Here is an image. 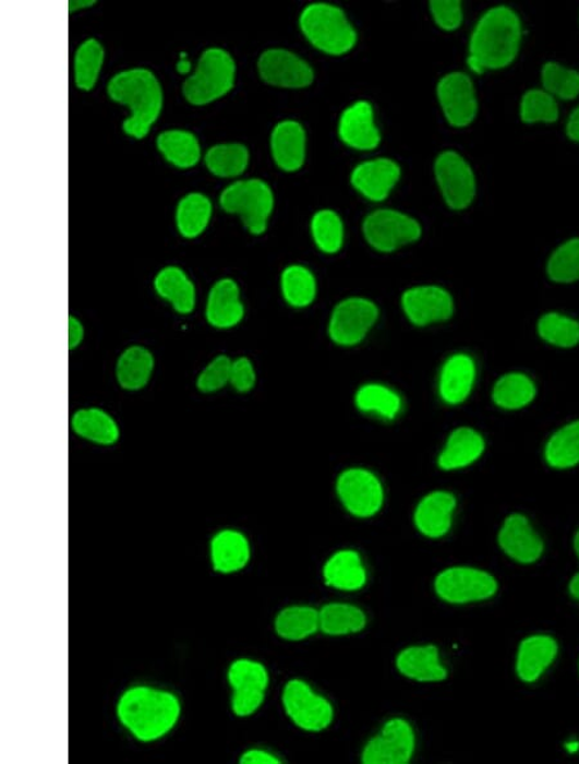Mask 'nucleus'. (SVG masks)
<instances>
[{
    "label": "nucleus",
    "mask_w": 579,
    "mask_h": 764,
    "mask_svg": "<svg viewBox=\"0 0 579 764\" xmlns=\"http://www.w3.org/2000/svg\"><path fill=\"white\" fill-rule=\"evenodd\" d=\"M523 40L518 13L506 5L495 7L479 20L470 39L469 68L475 74L510 67Z\"/></svg>",
    "instance_id": "f257e3e1"
},
{
    "label": "nucleus",
    "mask_w": 579,
    "mask_h": 764,
    "mask_svg": "<svg viewBox=\"0 0 579 764\" xmlns=\"http://www.w3.org/2000/svg\"><path fill=\"white\" fill-rule=\"evenodd\" d=\"M120 724L142 742L160 740L181 718L180 699L170 691L149 687L128 689L117 706Z\"/></svg>",
    "instance_id": "f03ea898"
},
{
    "label": "nucleus",
    "mask_w": 579,
    "mask_h": 764,
    "mask_svg": "<svg viewBox=\"0 0 579 764\" xmlns=\"http://www.w3.org/2000/svg\"><path fill=\"white\" fill-rule=\"evenodd\" d=\"M107 91L112 100L131 110L124 132L133 139H145L162 110V89L157 77L147 69L121 71L111 79Z\"/></svg>",
    "instance_id": "7ed1b4c3"
},
{
    "label": "nucleus",
    "mask_w": 579,
    "mask_h": 764,
    "mask_svg": "<svg viewBox=\"0 0 579 764\" xmlns=\"http://www.w3.org/2000/svg\"><path fill=\"white\" fill-rule=\"evenodd\" d=\"M300 27L306 39L327 55H345L357 43V34L345 12L330 4L306 7L300 16Z\"/></svg>",
    "instance_id": "20e7f679"
},
{
    "label": "nucleus",
    "mask_w": 579,
    "mask_h": 764,
    "mask_svg": "<svg viewBox=\"0 0 579 764\" xmlns=\"http://www.w3.org/2000/svg\"><path fill=\"white\" fill-rule=\"evenodd\" d=\"M234 77L231 55L220 48L206 49L196 71L184 82L183 95L191 105H209L233 88Z\"/></svg>",
    "instance_id": "39448f33"
},
{
    "label": "nucleus",
    "mask_w": 579,
    "mask_h": 764,
    "mask_svg": "<svg viewBox=\"0 0 579 764\" xmlns=\"http://www.w3.org/2000/svg\"><path fill=\"white\" fill-rule=\"evenodd\" d=\"M224 211L240 215L249 232L262 235L274 211L275 199L270 187L260 179L240 180L221 192Z\"/></svg>",
    "instance_id": "423d86ee"
},
{
    "label": "nucleus",
    "mask_w": 579,
    "mask_h": 764,
    "mask_svg": "<svg viewBox=\"0 0 579 764\" xmlns=\"http://www.w3.org/2000/svg\"><path fill=\"white\" fill-rule=\"evenodd\" d=\"M286 715L299 729L319 732L333 724L334 708L326 697L314 693L309 683L291 680L282 694Z\"/></svg>",
    "instance_id": "0eeeda50"
},
{
    "label": "nucleus",
    "mask_w": 579,
    "mask_h": 764,
    "mask_svg": "<svg viewBox=\"0 0 579 764\" xmlns=\"http://www.w3.org/2000/svg\"><path fill=\"white\" fill-rule=\"evenodd\" d=\"M435 593L449 604L487 600L497 593L498 585L487 572L474 568H449L434 583Z\"/></svg>",
    "instance_id": "6e6552de"
},
{
    "label": "nucleus",
    "mask_w": 579,
    "mask_h": 764,
    "mask_svg": "<svg viewBox=\"0 0 579 764\" xmlns=\"http://www.w3.org/2000/svg\"><path fill=\"white\" fill-rule=\"evenodd\" d=\"M228 682L233 689L232 711L238 717H249L261 708L269 684L266 667L260 661L239 659L228 669Z\"/></svg>",
    "instance_id": "1a4fd4ad"
},
{
    "label": "nucleus",
    "mask_w": 579,
    "mask_h": 764,
    "mask_svg": "<svg viewBox=\"0 0 579 764\" xmlns=\"http://www.w3.org/2000/svg\"><path fill=\"white\" fill-rule=\"evenodd\" d=\"M414 748L417 738L411 725L402 718H393L364 747L361 761L364 764H406L412 760Z\"/></svg>",
    "instance_id": "9d476101"
},
{
    "label": "nucleus",
    "mask_w": 579,
    "mask_h": 764,
    "mask_svg": "<svg viewBox=\"0 0 579 764\" xmlns=\"http://www.w3.org/2000/svg\"><path fill=\"white\" fill-rule=\"evenodd\" d=\"M435 177L450 208L463 211L473 203L477 193L475 176L461 155L455 151L441 154L435 162Z\"/></svg>",
    "instance_id": "9b49d317"
},
{
    "label": "nucleus",
    "mask_w": 579,
    "mask_h": 764,
    "mask_svg": "<svg viewBox=\"0 0 579 764\" xmlns=\"http://www.w3.org/2000/svg\"><path fill=\"white\" fill-rule=\"evenodd\" d=\"M336 490L345 508L357 517L366 518L376 515L384 503L381 480L364 468H350L342 473Z\"/></svg>",
    "instance_id": "f8f14e48"
},
{
    "label": "nucleus",
    "mask_w": 579,
    "mask_h": 764,
    "mask_svg": "<svg viewBox=\"0 0 579 764\" xmlns=\"http://www.w3.org/2000/svg\"><path fill=\"white\" fill-rule=\"evenodd\" d=\"M363 234L374 249L395 251L406 243L418 241L421 236L419 223L410 216L395 211H377L363 223Z\"/></svg>",
    "instance_id": "ddd939ff"
},
{
    "label": "nucleus",
    "mask_w": 579,
    "mask_h": 764,
    "mask_svg": "<svg viewBox=\"0 0 579 764\" xmlns=\"http://www.w3.org/2000/svg\"><path fill=\"white\" fill-rule=\"evenodd\" d=\"M377 317L374 302L360 298L347 299L335 308L328 334L336 344L352 347L363 341Z\"/></svg>",
    "instance_id": "4468645a"
},
{
    "label": "nucleus",
    "mask_w": 579,
    "mask_h": 764,
    "mask_svg": "<svg viewBox=\"0 0 579 764\" xmlns=\"http://www.w3.org/2000/svg\"><path fill=\"white\" fill-rule=\"evenodd\" d=\"M438 98L449 124L465 128L477 118L478 99L471 79L463 72H450L438 84Z\"/></svg>",
    "instance_id": "2eb2a0df"
},
{
    "label": "nucleus",
    "mask_w": 579,
    "mask_h": 764,
    "mask_svg": "<svg viewBox=\"0 0 579 764\" xmlns=\"http://www.w3.org/2000/svg\"><path fill=\"white\" fill-rule=\"evenodd\" d=\"M257 70L264 82L281 88H305L313 82L310 64L285 49H269L261 56Z\"/></svg>",
    "instance_id": "dca6fc26"
},
{
    "label": "nucleus",
    "mask_w": 579,
    "mask_h": 764,
    "mask_svg": "<svg viewBox=\"0 0 579 764\" xmlns=\"http://www.w3.org/2000/svg\"><path fill=\"white\" fill-rule=\"evenodd\" d=\"M403 311L417 326L447 321L454 315V299L445 288L423 286L411 288L402 298Z\"/></svg>",
    "instance_id": "f3484780"
},
{
    "label": "nucleus",
    "mask_w": 579,
    "mask_h": 764,
    "mask_svg": "<svg viewBox=\"0 0 579 764\" xmlns=\"http://www.w3.org/2000/svg\"><path fill=\"white\" fill-rule=\"evenodd\" d=\"M498 544L502 549L520 564H532L543 553L541 537L532 528L524 515L514 514L506 518L498 535Z\"/></svg>",
    "instance_id": "a211bd4d"
},
{
    "label": "nucleus",
    "mask_w": 579,
    "mask_h": 764,
    "mask_svg": "<svg viewBox=\"0 0 579 764\" xmlns=\"http://www.w3.org/2000/svg\"><path fill=\"white\" fill-rule=\"evenodd\" d=\"M477 380L474 359L465 353L449 357L442 367L439 394L447 405H461L469 398Z\"/></svg>",
    "instance_id": "6ab92c4d"
},
{
    "label": "nucleus",
    "mask_w": 579,
    "mask_h": 764,
    "mask_svg": "<svg viewBox=\"0 0 579 764\" xmlns=\"http://www.w3.org/2000/svg\"><path fill=\"white\" fill-rule=\"evenodd\" d=\"M457 501L448 492H433L424 497L414 511L413 522L417 528L429 538H442L453 526V515Z\"/></svg>",
    "instance_id": "aec40b11"
},
{
    "label": "nucleus",
    "mask_w": 579,
    "mask_h": 764,
    "mask_svg": "<svg viewBox=\"0 0 579 764\" xmlns=\"http://www.w3.org/2000/svg\"><path fill=\"white\" fill-rule=\"evenodd\" d=\"M339 135L349 147L370 151L381 143V132L374 122L373 107L369 103H357L341 115Z\"/></svg>",
    "instance_id": "412c9836"
},
{
    "label": "nucleus",
    "mask_w": 579,
    "mask_h": 764,
    "mask_svg": "<svg viewBox=\"0 0 579 764\" xmlns=\"http://www.w3.org/2000/svg\"><path fill=\"white\" fill-rule=\"evenodd\" d=\"M400 169L388 158L367 162L357 167L352 175V183L364 198L371 201H383L397 184Z\"/></svg>",
    "instance_id": "4be33fe9"
},
{
    "label": "nucleus",
    "mask_w": 579,
    "mask_h": 764,
    "mask_svg": "<svg viewBox=\"0 0 579 764\" xmlns=\"http://www.w3.org/2000/svg\"><path fill=\"white\" fill-rule=\"evenodd\" d=\"M244 306L240 300L238 284L230 278L220 279L210 290L206 302V321L217 329H231L244 319Z\"/></svg>",
    "instance_id": "5701e85b"
},
{
    "label": "nucleus",
    "mask_w": 579,
    "mask_h": 764,
    "mask_svg": "<svg viewBox=\"0 0 579 764\" xmlns=\"http://www.w3.org/2000/svg\"><path fill=\"white\" fill-rule=\"evenodd\" d=\"M305 146L304 129L297 121H282L272 133V154H274L278 168L285 171H295L303 167Z\"/></svg>",
    "instance_id": "b1692460"
},
{
    "label": "nucleus",
    "mask_w": 579,
    "mask_h": 764,
    "mask_svg": "<svg viewBox=\"0 0 579 764\" xmlns=\"http://www.w3.org/2000/svg\"><path fill=\"white\" fill-rule=\"evenodd\" d=\"M485 450L484 438L471 428H459L450 432L445 449L439 454L438 465L443 470H459L473 465Z\"/></svg>",
    "instance_id": "393cba45"
},
{
    "label": "nucleus",
    "mask_w": 579,
    "mask_h": 764,
    "mask_svg": "<svg viewBox=\"0 0 579 764\" xmlns=\"http://www.w3.org/2000/svg\"><path fill=\"white\" fill-rule=\"evenodd\" d=\"M214 571L231 574L248 565L252 550L248 538L238 530L226 529L214 536L210 544Z\"/></svg>",
    "instance_id": "a878e982"
},
{
    "label": "nucleus",
    "mask_w": 579,
    "mask_h": 764,
    "mask_svg": "<svg viewBox=\"0 0 579 764\" xmlns=\"http://www.w3.org/2000/svg\"><path fill=\"white\" fill-rule=\"evenodd\" d=\"M399 672L419 682H441L447 679V669L441 665L437 646H413L398 655Z\"/></svg>",
    "instance_id": "bb28decb"
},
{
    "label": "nucleus",
    "mask_w": 579,
    "mask_h": 764,
    "mask_svg": "<svg viewBox=\"0 0 579 764\" xmlns=\"http://www.w3.org/2000/svg\"><path fill=\"white\" fill-rule=\"evenodd\" d=\"M557 655V644L553 637L531 636L519 646L517 673L528 683L535 682L553 665Z\"/></svg>",
    "instance_id": "cd10ccee"
},
{
    "label": "nucleus",
    "mask_w": 579,
    "mask_h": 764,
    "mask_svg": "<svg viewBox=\"0 0 579 764\" xmlns=\"http://www.w3.org/2000/svg\"><path fill=\"white\" fill-rule=\"evenodd\" d=\"M326 585L341 590H359L366 585L367 573L362 565L359 552L339 551L326 562L324 568Z\"/></svg>",
    "instance_id": "c85d7f7f"
},
{
    "label": "nucleus",
    "mask_w": 579,
    "mask_h": 764,
    "mask_svg": "<svg viewBox=\"0 0 579 764\" xmlns=\"http://www.w3.org/2000/svg\"><path fill=\"white\" fill-rule=\"evenodd\" d=\"M155 290L171 302L176 312L190 314L196 306V290L192 280L178 266H167L154 280Z\"/></svg>",
    "instance_id": "c756f323"
},
{
    "label": "nucleus",
    "mask_w": 579,
    "mask_h": 764,
    "mask_svg": "<svg viewBox=\"0 0 579 764\" xmlns=\"http://www.w3.org/2000/svg\"><path fill=\"white\" fill-rule=\"evenodd\" d=\"M538 393V385L529 374L510 372L496 381L492 391V399L499 408L519 410L532 405Z\"/></svg>",
    "instance_id": "7c9ffc66"
},
{
    "label": "nucleus",
    "mask_w": 579,
    "mask_h": 764,
    "mask_svg": "<svg viewBox=\"0 0 579 764\" xmlns=\"http://www.w3.org/2000/svg\"><path fill=\"white\" fill-rule=\"evenodd\" d=\"M543 457L550 467L568 470L579 465V420L570 421L547 439Z\"/></svg>",
    "instance_id": "2f4dec72"
},
{
    "label": "nucleus",
    "mask_w": 579,
    "mask_h": 764,
    "mask_svg": "<svg viewBox=\"0 0 579 764\" xmlns=\"http://www.w3.org/2000/svg\"><path fill=\"white\" fill-rule=\"evenodd\" d=\"M71 428L79 437L101 445L116 444L120 437L117 421L98 408L77 410L71 418Z\"/></svg>",
    "instance_id": "473e14b6"
},
{
    "label": "nucleus",
    "mask_w": 579,
    "mask_h": 764,
    "mask_svg": "<svg viewBox=\"0 0 579 764\" xmlns=\"http://www.w3.org/2000/svg\"><path fill=\"white\" fill-rule=\"evenodd\" d=\"M154 357L146 348L131 347L120 356L117 365V378L125 391H141L148 384L154 371Z\"/></svg>",
    "instance_id": "72a5a7b5"
},
{
    "label": "nucleus",
    "mask_w": 579,
    "mask_h": 764,
    "mask_svg": "<svg viewBox=\"0 0 579 764\" xmlns=\"http://www.w3.org/2000/svg\"><path fill=\"white\" fill-rule=\"evenodd\" d=\"M156 144L164 157L180 169L195 167L202 157L198 140L188 131L173 129V131L162 132Z\"/></svg>",
    "instance_id": "f704fd0d"
},
{
    "label": "nucleus",
    "mask_w": 579,
    "mask_h": 764,
    "mask_svg": "<svg viewBox=\"0 0 579 764\" xmlns=\"http://www.w3.org/2000/svg\"><path fill=\"white\" fill-rule=\"evenodd\" d=\"M213 213L210 200L203 193H190L177 206V228L184 239H196L209 225Z\"/></svg>",
    "instance_id": "c9c22d12"
},
{
    "label": "nucleus",
    "mask_w": 579,
    "mask_h": 764,
    "mask_svg": "<svg viewBox=\"0 0 579 764\" xmlns=\"http://www.w3.org/2000/svg\"><path fill=\"white\" fill-rule=\"evenodd\" d=\"M366 624V614L354 605L328 604L319 611V630L328 636L361 632Z\"/></svg>",
    "instance_id": "e433bc0d"
},
{
    "label": "nucleus",
    "mask_w": 579,
    "mask_h": 764,
    "mask_svg": "<svg viewBox=\"0 0 579 764\" xmlns=\"http://www.w3.org/2000/svg\"><path fill=\"white\" fill-rule=\"evenodd\" d=\"M538 334L552 347L576 348L579 345V321L560 312H547L538 322Z\"/></svg>",
    "instance_id": "4c0bfd02"
},
{
    "label": "nucleus",
    "mask_w": 579,
    "mask_h": 764,
    "mask_svg": "<svg viewBox=\"0 0 579 764\" xmlns=\"http://www.w3.org/2000/svg\"><path fill=\"white\" fill-rule=\"evenodd\" d=\"M278 636L288 641H302L319 630V611L311 607H291L278 612Z\"/></svg>",
    "instance_id": "58836bf2"
},
{
    "label": "nucleus",
    "mask_w": 579,
    "mask_h": 764,
    "mask_svg": "<svg viewBox=\"0 0 579 764\" xmlns=\"http://www.w3.org/2000/svg\"><path fill=\"white\" fill-rule=\"evenodd\" d=\"M249 151L242 144H218L205 155L206 168L220 178L239 177L248 168Z\"/></svg>",
    "instance_id": "ea45409f"
},
{
    "label": "nucleus",
    "mask_w": 579,
    "mask_h": 764,
    "mask_svg": "<svg viewBox=\"0 0 579 764\" xmlns=\"http://www.w3.org/2000/svg\"><path fill=\"white\" fill-rule=\"evenodd\" d=\"M105 61V50L96 39L82 43L75 55V83L77 88L91 91L96 85Z\"/></svg>",
    "instance_id": "a19ab883"
},
{
    "label": "nucleus",
    "mask_w": 579,
    "mask_h": 764,
    "mask_svg": "<svg viewBox=\"0 0 579 764\" xmlns=\"http://www.w3.org/2000/svg\"><path fill=\"white\" fill-rule=\"evenodd\" d=\"M546 272L555 284L569 285L579 280V237L555 249L548 258Z\"/></svg>",
    "instance_id": "79ce46f5"
},
{
    "label": "nucleus",
    "mask_w": 579,
    "mask_h": 764,
    "mask_svg": "<svg viewBox=\"0 0 579 764\" xmlns=\"http://www.w3.org/2000/svg\"><path fill=\"white\" fill-rule=\"evenodd\" d=\"M282 293L290 306L303 308L310 306L316 297V279L312 273L300 265H291L282 273Z\"/></svg>",
    "instance_id": "37998d69"
},
{
    "label": "nucleus",
    "mask_w": 579,
    "mask_h": 764,
    "mask_svg": "<svg viewBox=\"0 0 579 764\" xmlns=\"http://www.w3.org/2000/svg\"><path fill=\"white\" fill-rule=\"evenodd\" d=\"M355 403L357 407L364 413H375L388 418V420H393L402 407V402L397 393L378 384L362 386L355 395Z\"/></svg>",
    "instance_id": "c03bdc74"
},
{
    "label": "nucleus",
    "mask_w": 579,
    "mask_h": 764,
    "mask_svg": "<svg viewBox=\"0 0 579 764\" xmlns=\"http://www.w3.org/2000/svg\"><path fill=\"white\" fill-rule=\"evenodd\" d=\"M543 89L555 98L574 100L579 96V71L546 62L541 71Z\"/></svg>",
    "instance_id": "a18cd8bd"
},
{
    "label": "nucleus",
    "mask_w": 579,
    "mask_h": 764,
    "mask_svg": "<svg viewBox=\"0 0 579 764\" xmlns=\"http://www.w3.org/2000/svg\"><path fill=\"white\" fill-rule=\"evenodd\" d=\"M560 108L554 96L545 89H531L524 93L520 104V118L526 124L553 122L559 119Z\"/></svg>",
    "instance_id": "49530a36"
},
{
    "label": "nucleus",
    "mask_w": 579,
    "mask_h": 764,
    "mask_svg": "<svg viewBox=\"0 0 579 764\" xmlns=\"http://www.w3.org/2000/svg\"><path fill=\"white\" fill-rule=\"evenodd\" d=\"M312 235L319 250L334 254L345 241V228L340 216L331 211H322L313 216Z\"/></svg>",
    "instance_id": "de8ad7c7"
},
{
    "label": "nucleus",
    "mask_w": 579,
    "mask_h": 764,
    "mask_svg": "<svg viewBox=\"0 0 579 764\" xmlns=\"http://www.w3.org/2000/svg\"><path fill=\"white\" fill-rule=\"evenodd\" d=\"M232 360L227 356L214 358L197 379L198 391L214 393L225 387L231 380Z\"/></svg>",
    "instance_id": "09e8293b"
},
{
    "label": "nucleus",
    "mask_w": 579,
    "mask_h": 764,
    "mask_svg": "<svg viewBox=\"0 0 579 764\" xmlns=\"http://www.w3.org/2000/svg\"><path fill=\"white\" fill-rule=\"evenodd\" d=\"M431 11L435 23L443 31L454 32L457 31L462 24L463 13L461 2H455V0H439V2L431 3Z\"/></svg>",
    "instance_id": "8fccbe9b"
},
{
    "label": "nucleus",
    "mask_w": 579,
    "mask_h": 764,
    "mask_svg": "<svg viewBox=\"0 0 579 764\" xmlns=\"http://www.w3.org/2000/svg\"><path fill=\"white\" fill-rule=\"evenodd\" d=\"M255 371L252 362L245 357L233 360L231 369V385L239 393H248L255 385Z\"/></svg>",
    "instance_id": "3c124183"
},
{
    "label": "nucleus",
    "mask_w": 579,
    "mask_h": 764,
    "mask_svg": "<svg viewBox=\"0 0 579 764\" xmlns=\"http://www.w3.org/2000/svg\"><path fill=\"white\" fill-rule=\"evenodd\" d=\"M241 764H280L282 761L277 759L276 755L262 751V749H250V751L242 754L240 759Z\"/></svg>",
    "instance_id": "603ef678"
},
{
    "label": "nucleus",
    "mask_w": 579,
    "mask_h": 764,
    "mask_svg": "<svg viewBox=\"0 0 579 764\" xmlns=\"http://www.w3.org/2000/svg\"><path fill=\"white\" fill-rule=\"evenodd\" d=\"M84 327L74 317L69 319V349L73 350L83 342Z\"/></svg>",
    "instance_id": "864d4df0"
},
{
    "label": "nucleus",
    "mask_w": 579,
    "mask_h": 764,
    "mask_svg": "<svg viewBox=\"0 0 579 764\" xmlns=\"http://www.w3.org/2000/svg\"><path fill=\"white\" fill-rule=\"evenodd\" d=\"M566 132L570 141L579 143V106L571 111L567 121Z\"/></svg>",
    "instance_id": "5fc2aeb1"
},
{
    "label": "nucleus",
    "mask_w": 579,
    "mask_h": 764,
    "mask_svg": "<svg viewBox=\"0 0 579 764\" xmlns=\"http://www.w3.org/2000/svg\"><path fill=\"white\" fill-rule=\"evenodd\" d=\"M93 4H95V2H92V0H88V2H84V0H73V2L69 3V11L70 13H73L79 10L88 9V7H92Z\"/></svg>",
    "instance_id": "6e6d98bb"
},
{
    "label": "nucleus",
    "mask_w": 579,
    "mask_h": 764,
    "mask_svg": "<svg viewBox=\"0 0 579 764\" xmlns=\"http://www.w3.org/2000/svg\"><path fill=\"white\" fill-rule=\"evenodd\" d=\"M569 590L571 596L579 600V573L576 574L574 580L570 581Z\"/></svg>",
    "instance_id": "4d7b16f0"
},
{
    "label": "nucleus",
    "mask_w": 579,
    "mask_h": 764,
    "mask_svg": "<svg viewBox=\"0 0 579 764\" xmlns=\"http://www.w3.org/2000/svg\"><path fill=\"white\" fill-rule=\"evenodd\" d=\"M177 69H178V71L182 72V74H188V72H190L191 64L188 61H182V62L178 63Z\"/></svg>",
    "instance_id": "13d9d810"
},
{
    "label": "nucleus",
    "mask_w": 579,
    "mask_h": 764,
    "mask_svg": "<svg viewBox=\"0 0 579 764\" xmlns=\"http://www.w3.org/2000/svg\"><path fill=\"white\" fill-rule=\"evenodd\" d=\"M575 549L579 558V530L577 532V535L575 537Z\"/></svg>",
    "instance_id": "bf43d9fd"
}]
</instances>
